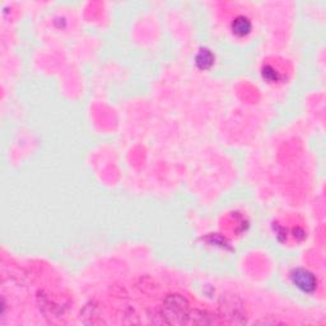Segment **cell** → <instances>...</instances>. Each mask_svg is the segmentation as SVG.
Wrapping results in <instances>:
<instances>
[{
	"label": "cell",
	"instance_id": "6da1fadb",
	"mask_svg": "<svg viewBox=\"0 0 326 326\" xmlns=\"http://www.w3.org/2000/svg\"><path fill=\"white\" fill-rule=\"evenodd\" d=\"M188 301L180 295L168 296L163 308V323L167 324H188Z\"/></svg>",
	"mask_w": 326,
	"mask_h": 326
},
{
	"label": "cell",
	"instance_id": "7a4b0ae2",
	"mask_svg": "<svg viewBox=\"0 0 326 326\" xmlns=\"http://www.w3.org/2000/svg\"><path fill=\"white\" fill-rule=\"evenodd\" d=\"M292 282L295 283L296 287L304 292H314L316 288L317 280L314 276V274H311L310 272L303 269H297L293 270L291 274Z\"/></svg>",
	"mask_w": 326,
	"mask_h": 326
},
{
	"label": "cell",
	"instance_id": "3957f363",
	"mask_svg": "<svg viewBox=\"0 0 326 326\" xmlns=\"http://www.w3.org/2000/svg\"><path fill=\"white\" fill-rule=\"evenodd\" d=\"M232 31L237 36L247 35L248 32L251 31V22L244 16L237 17L232 23Z\"/></svg>",
	"mask_w": 326,
	"mask_h": 326
},
{
	"label": "cell",
	"instance_id": "277c9868",
	"mask_svg": "<svg viewBox=\"0 0 326 326\" xmlns=\"http://www.w3.org/2000/svg\"><path fill=\"white\" fill-rule=\"evenodd\" d=\"M214 61V56L213 54L210 53L209 50L207 49H203L200 50V53L198 54V56H196V64L200 69H208L212 66Z\"/></svg>",
	"mask_w": 326,
	"mask_h": 326
},
{
	"label": "cell",
	"instance_id": "5b68a950",
	"mask_svg": "<svg viewBox=\"0 0 326 326\" xmlns=\"http://www.w3.org/2000/svg\"><path fill=\"white\" fill-rule=\"evenodd\" d=\"M263 76H264V78H267L269 82H276L278 79H279V77H278V73H276L273 68H270V66L264 68Z\"/></svg>",
	"mask_w": 326,
	"mask_h": 326
}]
</instances>
